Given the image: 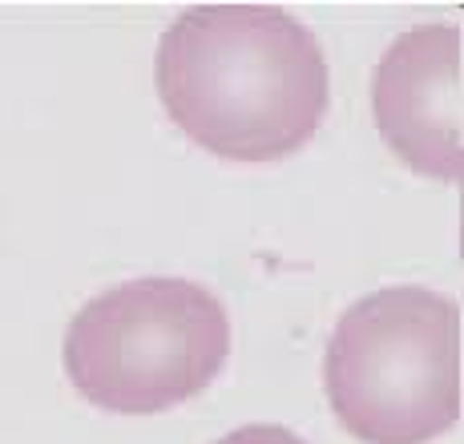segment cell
<instances>
[{
    "mask_svg": "<svg viewBox=\"0 0 464 444\" xmlns=\"http://www.w3.org/2000/svg\"><path fill=\"white\" fill-rule=\"evenodd\" d=\"M169 121L227 162H279L315 138L332 77L315 33L279 5H194L154 65Z\"/></svg>",
    "mask_w": 464,
    "mask_h": 444,
    "instance_id": "obj_1",
    "label": "cell"
},
{
    "mask_svg": "<svg viewBox=\"0 0 464 444\" xmlns=\"http://www.w3.org/2000/svg\"><path fill=\"white\" fill-rule=\"evenodd\" d=\"M332 412L363 444H428L460 420V307L383 287L339 315L324 355Z\"/></svg>",
    "mask_w": 464,
    "mask_h": 444,
    "instance_id": "obj_2",
    "label": "cell"
},
{
    "mask_svg": "<svg viewBox=\"0 0 464 444\" xmlns=\"http://www.w3.org/2000/svg\"><path fill=\"white\" fill-rule=\"evenodd\" d=\"M230 315L190 279H133L93 295L65 332V372L102 412L154 416L207 392L227 368Z\"/></svg>",
    "mask_w": 464,
    "mask_h": 444,
    "instance_id": "obj_3",
    "label": "cell"
},
{
    "mask_svg": "<svg viewBox=\"0 0 464 444\" xmlns=\"http://www.w3.org/2000/svg\"><path fill=\"white\" fill-rule=\"evenodd\" d=\"M372 118L408 170L460 186V24H416L383 49L372 73Z\"/></svg>",
    "mask_w": 464,
    "mask_h": 444,
    "instance_id": "obj_4",
    "label": "cell"
},
{
    "mask_svg": "<svg viewBox=\"0 0 464 444\" xmlns=\"http://www.w3.org/2000/svg\"><path fill=\"white\" fill-rule=\"evenodd\" d=\"M218 444H307V440L295 437L291 429H283V424H243V429H235Z\"/></svg>",
    "mask_w": 464,
    "mask_h": 444,
    "instance_id": "obj_5",
    "label": "cell"
}]
</instances>
